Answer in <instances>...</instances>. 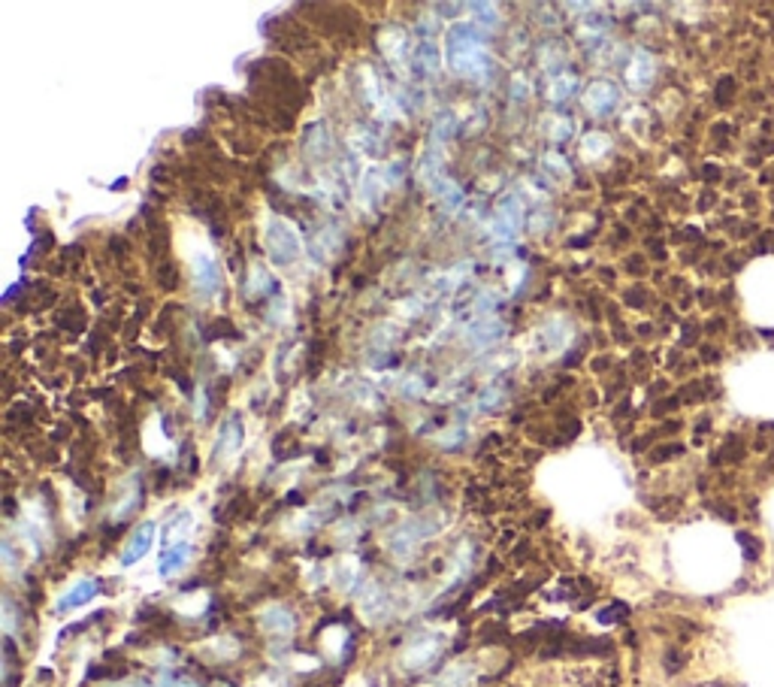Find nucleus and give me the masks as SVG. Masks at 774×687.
I'll list each match as a JSON object with an SVG mask.
<instances>
[{
  "label": "nucleus",
  "instance_id": "20e7f679",
  "mask_svg": "<svg viewBox=\"0 0 774 687\" xmlns=\"http://www.w3.org/2000/svg\"><path fill=\"white\" fill-rule=\"evenodd\" d=\"M439 654H442L439 636H418V639H412L409 648H405L403 666L409 669V673H420V669H427L429 663L439 658Z\"/></svg>",
  "mask_w": 774,
  "mask_h": 687
},
{
  "label": "nucleus",
  "instance_id": "5701e85b",
  "mask_svg": "<svg viewBox=\"0 0 774 687\" xmlns=\"http://www.w3.org/2000/svg\"><path fill=\"white\" fill-rule=\"evenodd\" d=\"M569 134H572V121L569 119H557L551 124V139H566Z\"/></svg>",
  "mask_w": 774,
  "mask_h": 687
},
{
  "label": "nucleus",
  "instance_id": "1a4fd4ad",
  "mask_svg": "<svg viewBox=\"0 0 774 687\" xmlns=\"http://www.w3.org/2000/svg\"><path fill=\"white\" fill-rule=\"evenodd\" d=\"M97 591H100V584L94 579H79L76 584H70L64 593H61V599H58V606H54V608H58V612H73V608L91 603V599L97 597Z\"/></svg>",
  "mask_w": 774,
  "mask_h": 687
},
{
  "label": "nucleus",
  "instance_id": "a211bd4d",
  "mask_svg": "<svg viewBox=\"0 0 774 687\" xmlns=\"http://www.w3.org/2000/svg\"><path fill=\"white\" fill-rule=\"evenodd\" d=\"M354 582H357V564L354 560H345V564L336 569V584H339L342 591H348V588H354Z\"/></svg>",
  "mask_w": 774,
  "mask_h": 687
},
{
  "label": "nucleus",
  "instance_id": "423d86ee",
  "mask_svg": "<svg viewBox=\"0 0 774 687\" xmlns=\"http://www.w3.org/2000/svg\"><path fill=\"white\" fill-rule=\"evenodd\" d=\"M154 533H158L154 521H146V524H139L134 533H130V540H128V545H124V551H121V566H134L137 560H143L146 554L152 551Z\"/></svg>",
  "mask_w": 774,
  "mask_h": 687
},
{
  "label": "nucleus",
  "instance_id": "dca6fc26",
  "mask_svg": "<svg viewBox=\"0 0 774 687\" xmlns=\"http://www.w3.org/2000/svg\"><path fill=\"white\" fill-rule=\"evenodd\" d=\"M270 272L263 267H252V272H248V285H246V297L248 300H254V297L267 294L270 291Z\"/></svg>",
  "mask_w": 774,
  "mask_h": 687
},
{
  "label": "nucleus",
  "instance_id": "0eeeda50",
  "mask_svg": "<svg viewBox=\"0 0 774 687\" xmlns=\"http://www.w3.org/2000/svg\"><path fill=\"white\" fill-rule=\"evenodd\" d=\"M191 272H194V285H197L200 294H212L218 291V282H221V272H218V261L209 252H197L191 257Z\"/></svg>",
  "mask_w": 774,
  "mask_h": 687
},
{
  "label": "nucleus",
  "instance_id": "6e6552de",
  "mask_svg": "<svg viewBox=\"0 0 774 687\" xmlns=\"http://www.w3.org/2000/svg\"><path fill=\"white\" fill-rule=\"evenodd\" d=\"M261 627H263V633H270V636H291L296 627L294 612L285 606H267L261 612Z\"/></svg>",
  "mask_w": 774,
  "mask_h": 687
},
{
  "label": "nucleus",
  "instance_id": "4468645a",
  "mask_svg": "<svg viewBox=\"0 0 774 687\" xmlns=\"http://www.w3.org/2000/svg\"><path fill=\"white\" fill-rule=\"evenodd\" d=\"M381 49H385L390 61H400L403 52H405V30H400V28L381 30Z\"/></svg>",
  "mask_w": 774,
  "mask_h": 687
},
{
  "label": "nucleus",
  "instance_id": "393cba45",
  "mask_svg": "<svg viewBox=\"0 0 774 687\" xmlns=\"http://www.w3.org/2000/svg\"><path fill=\"white\" fill-rule=\"evenodd\" d=\"M738 540H741V545H745V549H747V557H750V560H753V557H756V554H760V545H756V542H753V536L741 533V536H738Z\"/></svg>",
  "mask_w": 774,
  "mask_h": 687
},
{
  "label": "nucleus",
  "instance_id": "6ab92c4d",
  "mask_svg": "<svg viewBox=\"0 0 774 687\" xmlns=\"http://www.w3.org/2000/svg\"><path fill=\"white\" fill-rule=\"evenodd\" d=\"M575 85H578V80L575 76H557V80H553V85H551V97L553 100H566L569 95H572L575 91Z\"/></svg>",
  "mask_w": 774,
  "mask_h": 687
},
{
  "label": "nucleus",
  "instance_id": "9b49d317",
  "mask_svg": "<svg viewBox=\"0 0 774 687\" xmlns=\"http://www.w3.org/2000/svg\"><path fill=\"white\" fill-rule=\"evenodd\" d=\"M617 100H620V95H617L614 85L608 82H596L593 88L584 95V106L590 109L593 115H608L612 109L617 106Z\"/></svg>",
  "mask_w": 774,
  "mask_h": 687
},
{
  "label": "nucleus",
  "instance_id": "9d476101",
  "mask_svg": "<svg viewBox=\"0 0 774 687\" xmlns=\"http://www.w3.org/2000/svg\"><path fill=\"white\" fill-rule=\"evenodd\" d=\"M194 557V545L191 542H173L167 545V551L161 554V564H158V573L163 575V579H170V575H179L182 569L187 566V560Z\"/></svg>",
  "mask_w": 774,
  "mask_h": 687
},
{
  "label": "nucleus",
  "instance_id": "f257e3e1",
  "mask_svg": "<svg viewBox=\"0 0 774 687\" xmlns=\"http://www.w3.org/2000/svg\"><path fill=\"white\" fill-rule=\"evenodd\" d=\"M448 64L460 76H475L484 73L487 58H484V37L479 34L475 25H454L448 30Z\"/></svg>",
  "mask_w": 774,
  "mask_h": 687
},
{
  "label": "nucleus",
  "instance_id": "f03ea898",
  "mask_svg": "<svg viewBox=\"0 0 774 687\" xmlns=\"http://www.w3.org/2000/svg\"><path fill=\"white\" fill-rule=\"evenodd\" d=\"M263 243H267V252L276 264H294L303 252V243H300V237H296V230L285 218H276V215H272L267 222V228H263Z\"/></svg>",
  "mask_w": 774,
  "mask_h": 687
},
{
  "label": "nucleus",
  "instance_id": "39448f33",
  "mask_svg": "<svg viewBox=\"0 0 774 687\" xmlns=\"http://www.w3.org/2000/svg\"><path fill=\"white\" fill-rule=\"evenodd\" d=\"M242 440H246V431H242V418L233 412L228 415L221 427H218V440H215V460H228L242 448Z\"/></svg>",
  "mask_w": 774,
  "mask_h": 687
},
{
  "label": "nucleus",
  "instance_id": "aec40b11",
  "mask_svg": "<svg viewBox=\"0 0 774 687\" xmlns=\"http://www.w3.org/2000/svg\"><path fill=\"white\" fill-rule=\"evenodd\" d=\"M191 527H194V515H191V512H179L176 518H173V524L167 527V540H170V536L187 533Z\"/></svg>",
  "mask_w": 774,
  "mask_h": 687
},
{
  "label": "nucleus",
  "instance_id": "f8f14e48",
  "mask_svg": "<svg viewBox=\"0 0 774 687\" xmlns=\"http://www.w3.org/2000/svg\"><path fill=\"white\" fill-rule=\"evenodd\" d=\"M361 612H363L370 621L387 618L390 599H387V593L379 588V584H366V591H363V597H361Z\"/></svg>",
  "mask_w": 774,
  "mask_h": 687
},
{
  "label": "nucleus",
  "instance_id": "7ed1b4c3",
  "mask_svg": "<svg viewBox=\"0 0 774 687\" xmlns=\"http://www.w3.org/2000/svg\"><path fill=\"white\" fill-rule=\"evenodd\" d=\"M436 530H439V521H436V518H412V521H405L403 527H396L394 533H390L387 549H390L394 557L405 560V557H412L414 549H418L427 536H433Z\"/></svg>",
  "mask_w": 774,
  "mask_h": 687
},
{
  "label": "nucleus",
  "instance_id": "f3484780",
  "mask_svg": "<svg viewBox=\"0 0 774 687\" xmlns=\"http://www.w3.org/2000/svg\"><path fill=\"white\" fill-rule=\"evenodd\" d=\"M418 64H424L427 73H439V49L433 40H424L418 46Z\"/></svg>",
  "mask_w": 774,
  "mask_h": 687
},
{
  "label": "nucleus",
  "instance_id": "4be33fe9",
  "mask_svg": "<svg viewBox=\"0 0 774 687\" xmlns=\"http://www.w3.org/2000/svg\"><path fill=\"white\" fill-rule=\"evenodd\" d=\"M472 13H479V21H487V28H494L499 21L494 4H472Z\"/></svg>",
  "mask_w": 774,
  "mask_h": 687
},
{
  "label": "nucleus",
  "instance_id": "b1692460",
  "mask_svg": "<svg viewBox=\"0 0 774 687\" xmlns=\"http://www.w3.org/2000/svg\"><path fill=\"white\" fill-rule=\"evenodd\" d=\"M545 163H547V170H551L553 176H569V167H566V161H562L560 155H547Z\"/></svg>",
  "mask_w": 774,
  "mask_h": 687
},
{
  "label": "nucleus",
  "instance_id": "412c9836",
  "mask_svg": "<svg viewBox=\"0 0 774 687\" xmlns=\"http://www.w3.org/2000/svg\"><path fill=\"white\" fill-rule=\"evenodd\" d=\"M361 185H363V189H361V191H363V197H366V200H370V203H375V200H379V194H381V185H379V173H366Z\"/></svg>",
  "mask_w": 774,
  "mask_h": 687
},
{
  "label": "nucleus",
  "instance_id": "2eb2a0df",
  "mask_svg": "<svg viewBox=\"0 0 774 687\" xmlns=\"http://www.w3.org/2000/svg\"><path fill=\"white\" fill-rule=\"evenodd\" d=\"M454 134H457V115L451 113V109H442V113L436 115V121H433V139L445 143V139H451Z\"/></svg>",
  "mask_w": 774,
  "mask_h": 687
},
{
  "label": "nucleus",
  "instance_id": "ddd939ff",
  "mask_svg": "<svg viewBox=\"0 0 774 687\" xmlns=\"http://www.w3.org/2000/svg\"><path fill=\"white\" fill-rule=\"evenodd\" d=\"M330 148H333V137H330V130H327V124H324V121H318L315 128L309 130L306 155H309V158L320 161V158H327V152H330Z\"/></svg>",
  "mask_w": 774,
  "mask_h": 687
}]
</instances>
